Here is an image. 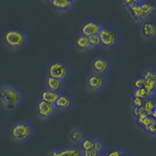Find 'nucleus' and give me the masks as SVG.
<instances>
[{
	"label": "nucleus",
	"mask_w": 156,
	"mask_h": 156,
	"mask_svg": "<svg viewBox=\"0 0 156 156\" xmlns=\"http://www.w3.org/2000/svg\"><path fill=\"white\" fill-rule=\"evenodd\" d=\"M2 40L6 48L12 51H19L23 49L28 44L29 34L23 27L15 25L5 28Z\"/></svg>",
	"instance_id": "obj_1"
},
{
	"label": "nucleus",
	"mask_w": 156,
	"mask_h": 156,
	"mask_svg": "<svg viewBox=\"0 0 156 156\" xmlns=\"http://www.w3.org/2000/svg\"><path fill=\"white\" fill-rule=\"evenodd\" d=\"M23 100V94L18 86L5 83L0 87V102L5 108L14 110L19 108Z\"/></svg>",
	"instance_id": "obj_2"
},
{
	"label": "nucleus",
	"mask_w": 156,
	"mask_h": 156,
	"mask_svg": "<svg viewBox=\"0 0 156 156\" xmlns=\"http://www.w3.org/2000/svg\"><path fill=\"white\" fill-rule=\"evenodd\" d=\"M9 132L12 139L18 142H23L31 139L34 133V127L30 121L20 119L11 125Z\"/></svg>",
	"instance_id": "obj_3"
},
{
	"label": "nucleus",
	"mask_w": 156,
	"mask_h": 156,
	"mask_svg": "<svg viewBox=\"0 0 156 156\" xmlns=\"http://www.w3.org/2000/svg\"><path fill=\"white\" fill-rule=\"evenodd\" d=\"M47 76L58 78L66 82L71 76L69 64L62 58H55L48 64L46 68Z\"/></svg>",
	"instance_id": "obj_4"
},
{
	"label": "nucleus",
	"mask_w": 156,
	"mask_h": 156,
	"mask_svg": "<svg viewBox=\"0 0 156 156\" xmlns=\"http://www.w3.org/2000/svg\"><path fill=\"white\" fill-rule=\"evenodd\" d=\"M101 41V46L106 48H112L118 44L119 41V33L115 27L103 23L98 33Z\"/></svg>",
	"instance_id": "obj_5"
},
{
	"label": "nucleus",
	"mask_w": 156,
	"mask_h": 156,
	"mask_svg": "<svg viewBox=\"0 0 156 156\" xmlns=\"http://www.w3.org/2000/svg\"><path fill=\"white\" fill-rule=\"evenodd\" d=\"M107 85V76L102 73L91 71L87 76V87L94 92H100Z\"/></svg>",
	"instance_id": "obj_6"
},
{
	"label": "nucleus",
	"mask_w": 156,
	"mask_h": 156,
	"mask_svg": "<svg viewBox=\"0 0 156 156\" xmlns=\"http://www.w3.org/2000/svg\"><path fill=\"white\" fill-rule=\"evenodd\" d=\"M48 156H83L80 144H71L52 149Z\"/></svg>",
	"instance_id": "obj_7"
},
{
	"label": "nucleus",
	"mask_w": 156,
	"mask_h": 156,
	"mask_svg": "<svg viewBox=\"0 0 156 156\" xmlns=\"http://www.w3.org/2000/svg\"><path fill=\"white\" fill-rule=\"evenodd\" d=\"M92 70L106 75L111 69V61L106 55H97L92 59Z\"/></svg>",
	"instance_id": "obj_8"
},
{
	"label": "nucleus",
	"mask_w": 156,
	"mask_h": 156,
	"mask_svg": "<svg viewBox=\"0 0 156 156\" xmlns=\"http://www.w3.org/2000/svg\"><path fill=\"white\" fill-rule=\"evenodd\" d=\"M103 23L96 19L86 20L80 26V34L87 37L93 34H98L101 30Z\"/></svg>",
	"instance_id": "obj_9"
},
{
	"label": "nucleus",
	"mask_w": 156,
	"mask_h": 156,
	"mask_svg": "<svg viewBox=\"0 0 156 156\" xmlns=\"http://www.w3.org/2000/svg\"><path fill=\"white\" fill-rule=\"evenodd\" d=\"M58 110L55 104L44 101L42 100H38L37 103V115L43 119H51L56 115Z\"/></svg>",
	"instance_id": "obj_10"
},
{
	"label": "nucleus",
	"mask_w": 156,
	"mask_h": 156,
	"mask_svg": "<svg viewBox=\"0 0 156 156\" xmlns=\"http://www.w3.org/2000/svg\"><path fill=\"white\" fill-rule=\"evenodd\" d=\"M54 104L58 111H69L73 108L74 99L70 93L62 91Z\"/></svg>",
	"instance_id": "obj_11"
},
{
	"label": "nucleus",
	"mask_w": 156,
	"mask_h": 156,
	"mask_svg": "<svg viewBox=\"0 0 156 156\" xmlns=\"http://www.w3.org/2000/svg\"><path fill=\"white\" fill-rule=\"evenodd\" d=\"M142 76L145 80L144 88L147 89V91L150 93L151 97H154L156 94L155 89H154L156 83V70L153 69H147L144 71Z\"/></svg>",
	"instance_id": "obj_12"
},
{
	"label": "nucleus",
	"mask_w": 156,
	"mask_h": 156,
	"mask_svg": "<svg viewBox=\"0 0 156 156\" xmlns=\"http://www.w3.org/2000/svg\"><path fill=\"white\" fill-rule=\"evenodd\" d=\"M64 84H65V81L60 80V79L49 76H46L45 85H46L47 88H48L49 90L61 93L63 90Z\"/></svg>",
	"instance_id": "obj_13"
},
{
	"label": "nucleus",
	"mask_w": 156,
	"mask_h": 156,
	"mask_svg": "<svg viewBox=\"0 0 156 156\" xmlns=\"http://www.w3.org/2000/svg\"><path fill=\"white\" fill-rule=\"evenodd\" d=\"M142 34L147 38H154L156 37V23L154 22H144L141 27Z\"/></svg>",
	"instance_id": "obj_14"
},
{
	"label": "nucleus",
	"mask_w": 156,
	"mask_h": 156,
	"mask_svg": "<svg viewBox=\"0 0 156 156\" xmlns=\"http://www.w3.org/2000/svg\"><path fill=\"white\" fill-rule=\"evenodd\" d=\"M140 9H141L142 15L144 20L147 19L149 16H153L156 12V6L153 3L147 1H143L141 3H140Z\"/></svg>",
	"instance_id": "obj_15"
},
{
	"label": "nucleus",
	"mask_w": 156,
	"mask_h": 156,
	"mask_svg": "<svg viewBox=\"0 0 156 156\" xmlns=\"http://www.w3.org/2000/svg\"><path fill=\"white\" fill-rule=\"evenodd\" d=\"M59 94L60 93L53 91V90H51L47 88V87H45V88L41 90V94H40V100L54 104L57 98H58Z\"/></svg>",
	"instance_id": "obj_16"
},
{
	"label": "nucleus",
	"mask_w": 156,
	"mask_h": 156,
	"mask_svg": "<svg viewBox=\"0 0 156 156\" xmlns=\"http://www.w3.org/2000/svg\"><path fill=\"white\" fill-rule=\"evenodd\" d=\"M86 136H87V135H86L85 132L83 131L81 128L75 127L71 130L69 138H70L71 142L73 144H80Z\"/></svg>",
	"instance_id": "obj_17"
},
{
	"label": "nucleus",
	"mask_w": 156,
	"mask_h": 156,
	"mask_svg": "<svg viewBox=\"0 0 156 156\" xmlns=\"http://www.w3.org/2000/svg\"><path fill=\"white\" fill-rule=\"evenodd\" d=\"M51 6L58 11H66L73 6L69 0H51Z\"/></svg>",
	"instance_id": "obj_18"
},
{
	"label": "nucleus",
	"mask_w": 156,
	"mask_h": 156,
	"mask_svg": "<svg viewBox=\"0 0 156 156\" xmlns=\"http://www.w3.org/2000/svg\"><path fill=\"white\" fill-rule=\"evenodd\" d=\"M75 44H76V48L80 51H87L91 48L89 43L88 37L82 34H78L77 37H76Z\"/></svg>",
	"instance_id": "obj_19"
},
{
	"label": "nucleus",
	"mask_w": 156,
	"mask_h": 156,
	"mask_svg": "<svg viewBox=\"0 0 156 156\" xmlns=\"http://www.w3.org/2000/svg\"><path fill=\"white\" fill-rule=\"evenodd\" d=\"M128 11H129V16H131L135 20L140 21V20H144V17L142 15L141 9H140V4H136V5H132L129 7H127Z\"/></svg>",
	"instance_id": "obj_20"
},
{
	"label": "nucleus",
	"mask_w": 156,
	"mask_h": 156,
	"mask_svg": "<svg viewBox=\"0 0 156 156\" xmlns=\"http://www.w3.org/2000/svg\"><path fill=\"white\" fill-rule=\"evenodd\" d=\"M143 108H144V112H145L147 115H151V112H153V110L156 108V100L154 99V97L147 98H146V99L144 100Z\"/></svg>",
	"instance_id": "obj_21"
},
{
	"label": "nucleus",
	"mask_w": 156,
	"mask_h": 156,
	"mask_svg": "<svg viewBox=\"0 0 156 156\" xmlns=\"http://www.w3.org/2000/svg\"><path fill=\"white\" fill-rule=\"evenodd\" d=\"M95 137H93V136H86L85 138L83 139L81 141V143L80 144V147H81L82 151H85L87 149L94 148V145H95Z\"/></svg>",
	"instance_id": "obj_22"
},
{
	"label": "nucleus",
	"mask_w": 156,
	"mask_h": 156,
	"mask_svg": "<svg viewBox=\"0 0 156 156\" xmlns=\"http://www.w3.org/2000/svg\"><path fill=\"white\" fill-rule=\"evenodd\" d=\"M133 97H137L146 99L147 98H151V94L147 91V90L144 87L141 88H135L133 90Z\"/></svg>",
	"instance_id": "obj_23"
},
{
	"label": "nucleus",
	"mask_w": 156,
	"mask_h": 156,
	"mask_svg": "<svg viewBox=\"0 0 156 156\" xmlns=\"http://www.w3.org/2000/svg\"><path fill=\"white\" fill-rule=\"evenodd\" d=\"M89 43H90V48H94L98 46H101V41H100V37L98 34H93L88 37Z\"/></svg>",
	"instance_id": "obj_24"
},
{
	"label": "nucleus",
	"mask_w": 156,
	"mask_h": 156,
	"mask_svg": "<svg viewBox=\"0 0 156 156\" xmlns=\"http://www.w3.org/2000/svg\"><path fill=\"white\" fill-rule=\"evenodd\" d=\"M155 119L153 118L151 115H148V116H147L145 118V119L143 120V122L140 123V126L143 129H144V130H146V129H147V127H148L150 125H151L153 123V122H155Z\"/></svg>",
	"instance_id": "obj_25"
},
{
	"label": "nucleus",
	"mask_w": 156,
	"mask_h": 156,
	"mask_svg": "<svg viewBox=\"0 0 156 156\" xmlns=\"http://www.w3.org/2000/svg\"><path fill=\"white\" fill-rule=\"evenodd\" d=\"M145 85V80L142 76H137L133 79V86L134 88H141V87H144Z\"/></svg>",
	"instance_id": "obj_26"
},
{
	"label": "nucleus",
	"mask_w": 156,
	"mask_h": 156,
	"mask_svg": "<svg viewBox=\"0 0 156 156\" xmlns=\"http://www.w3.org/2000/svg\"><path fill=\"white\" fill-rule=\"evenodd\" d=\"M94 149L98 151V154H101V153H105V144L103 143L101 140H98V139L96 138L95 140V145H94Z\"/></svg>",
	"instance_id": "obj_27"
},
{
	"label": "nucleus",
	"mask_w": 156,
	"mask_h": 156,
	"mask_svg": "<svg viewBox=\"0 0 156 156\" xmlns=\"http://www.w3.org/2000/svg\"><path fill=\"white\" fill-rule=\"evenodd\" d=\"M123 151L122 149H121L120 147H114L112 149H110V150H107L105 151V156H119L121 153Z\"/></svg>",
	"instance_id": "obj_28"
},
{
	"label": "nucleus",
	"mask_w": 156,
	"mask_h": 156,
	"mask_svg": "<svg viewBox=\"0 0 156 156\" xmlns=\"http://www.w3.org/2000/svg\"><path fill=\"white\" fill-rule=\"evenodd\" d=\"M144 100L143 98H140L137 97H133V99H132V103H133V107H142L144 105Z\"/></svg>",
	"instance_id": "obj_29"
},
{
	"label": "nucleus",
	"mask_w": 156,
	"mask_h": 156,
	"mask_svg": "<svg viewBox=\"0 0 156 156\" xmlns=\"http://www.w3.org/2000/svg\"><path fill=\"white\" fill-rule=\"evenodd\" d=\"M144 0H122V4L127 8L132 5H136V4L141 3Z\"/></svg>",
	"instance_id": "obj_30"
},
{
	"label": "nucleus",
	"mask_w": 156,
	"mask_h": 156,
	"mask_svg": "<svg viewBox=\"0 0 156 156\" xmlns=\"http://www.w3.org/2000/svg\"><path fill=\"white\" fill-rule=\"evenodd\" d=\"M98 154V151L94 148H90L83 151V156H96Z\"/></svg>",
	"instance_id": "obj_31"
},
{
	"label": "nucleus",
	"mask_w": 156,
	"mask_h": 156,
	"mask_svg": "<svg viewBox=\"0 0 156 156\" xmlns=\"http://www.w3.org/2000/svg\"><path fill=\"white\" fill-rule=\"evenodd\" d=\"M145 131L151 135H156V121L154 122H153L151 125H150V126L146 129Z\"/></svg>",
	"instance_id": "obj_32"
},
{
	"label": "nucleus",
	"mask_w": 156,
	"mask_h": 156,
	"mask_svg": "<svg viewBox=\"0 0 156 156\" xmlns=\"http://www.w3.org/2000/svg\"><path fill=\"white\" fill-rule=\"evenodd\" d=\"M149 115H147V113H146L145 112H144L143 113H141L140 115H139L138 116H136V122H137V124L140 126V123H141L142 122H143V120H144V119H145L146 117L148 116Z\"/></svg>",
	"instance_id": "obj_33"
},
{
	"label": "nucleus",
	"mask_w": 156,
	"mask_h": 156,
	"mask_svg": "<svg viewBox=\"0 0 156 156\" xmlns=\"http://www.w3.org/2000/svg\"><path fill=\"white\" fill-rule=\"evenodd\" d=\"M144 112V108L142 107H133V115L135 116H138L139 115H140L141 113Z\"/></svg>",
	"instance_id": "obj_34"
},
{
	"label": "nucleus",
	"mask_w": 156,
	"mask_h": 156,
	"mask_svg": "<svg viewBox=\"0 0 156 156\" xmlns=\"http://www.w3.org/2000/svg\"><path fill=\"white\" fill-rule=\"evenodd\" d=\"M151 116H152L153 118H154V119H155V120H156V108H154V110H153V112H151Z\"/></svg>",
	"instance_id": "obj_35"
},
{
	"label": "nucleus",
	"mask_w": 156,
	"mask_h": 156,
	"mask_svg": "<svg viewBox=\"0 0 156 156\" xmlns=\"http://www.w3.org/2000/svg\"><path fill=\"white\" fill-rule=\"evenodd\" d=\"M119 156H130V155H129V154H128L127 153H126V152H125V151H122V153H121V154H120V155H119Z\"/></svg>",
	"instance_id": "obj_36"
},
{
	"label": "nucleus",
	"mask_w": 156,
	"mask_h": 156,
	"mask_svg": "<svg viewBox=\"0 0 156 156\" xmlns=\"http://www.w3.org/2000/svg\"><path fill=\"white\" fill-rule=\"evenodd\" d=\"M69 2H70L72 4H74V3H76V2H77L78 0H69Z\"/></svg>",
	"instance_id": "obj_37"
},
{
	"label": "nucleus",
	"mask_w": 156,
	"mask_h": 156,
	"mask_svg": "<svg viewBox=\"0 0 156 156\" xmlns=\"http://www.w3.org/2000/svg\"><path fill=\"white\" fill-rule=\"evenodd\" d=\"M96 156H105V153H101V154H97Z\"/></svg>",
	"instance_id": "obj_38"
},
{
	"label": "nucleus",
	"mask_w": 156,
	"mask_h": 156,
	"mask_svg": "<svg viewBox=\"0 0 156 156\" xmlns=\"http://www.w3.org/2000/svg\"><path fill=\"white\" fill-rule=\"evenodd\" d=\"M154 89H155V91H156V83H155V86H154Z\"/></svg>",
	"instance_id": "obj_39"
},
{
	"label": "nucleus",
	"mask_w": 156,
	"mask_h": 156,
	"mask_svg": "<svg viewBox=\"0 0 156 156\" xmlns=\"http://www.w3.org/2000/svg\"><path fill=\"white\" fill-rule=\"evenodd\" d=\"M47 1H49V2H50V1H51V0H47Z\"/></svg>",
	"instance_id": "obj_40"
}]
</instances>
